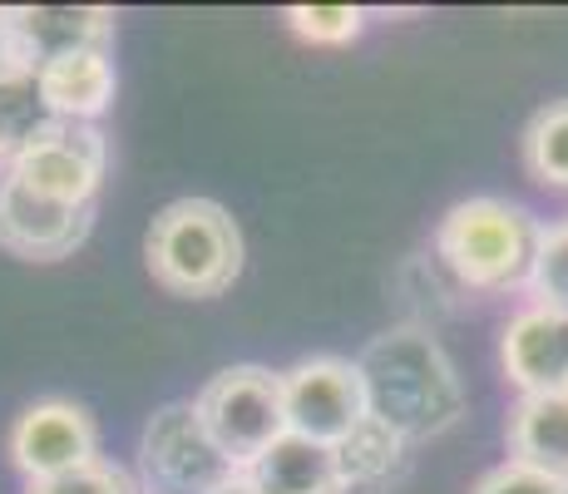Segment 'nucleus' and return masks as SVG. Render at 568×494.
Segmentation results:
<instances>
[{
	"label": "nucleus",
	"instance_id": "nucleus-10",
	"mask_svg": "<svg viewBox=\"0 0 568 494\" xmlns=\"http://www.w3.org/2000/svg\"><path fill=\"white\" fill-rule=\"evenodd\" d=\"M499 366L519 395L568 391V312L529 302L499 336Z\"/></svg>",
	"mask_w": 568,
	"mask_h": 494
},
{
	"label": "nucleus",
	"instance_id": "nucleus-20",
	"mask_svg": "<svg viewBox=\"0 0 568 494\" xmlns=\"http://www.w3.org/2000/svg\"><path fill=\"white\" fill-rule=\"evenodd\" d=\"M26 494H139V480L119 470L114 460H90V465L64 470V475L30 480Z\"/></svg>",
	"mask_w": 568,
	"mask_h": 494
},
{
	"label": "nucleus",
	"instance_id": "nucleus-2",
	"mask_svg": "<svg viewBox=\"0 0 568 494\" xmlns=\"http://www.w3.org/2000/svg\"><path fill=\"white\" fill-rule=\"evenodd\" d=\"M544 223L524 203L479 193L460 198L435 228V252L469 292H529Z\"/></svg>",
	"mask_w": 568,
	"mask_h": 494
},
{
	"label": "nucleus",
	"instance_id": "nucleus-4",
	"mask_svg": "<svg viewBox=\"0 0 568 494\" xmlns=\"http://www.w3.org/2000/svg\"><path fill=\"white\" fill-rule=\"evenodd\" d=\"M243 470L207 435L193 401L163 405L139 441V494H217Z\"/></svg>",
	"mask_w": 568,
	"mask_h": 494
},
{
	"label": "nucleus",
	"instance_id": "nucleus-11",
	"mask_svg": "<svg viewBox=\"0 0 568 494\" xmlns=\"http://www.w3.org/2000/svg\"><path fill=\"white\" fill-rule=\"evenodd\" d=\"M6 16L16 60L30 70L80 50H109L114 40V10L104 6H6Z\"/></svg>",
	"mask_w": 568,
	"mask_h": 494
},
{
	"label": "nucleus",
	"instance_id": "nucleus-8",
	"mask_svg": "<svg viewBox=\"0 0 568 494\" xmlns=\"http://www.w3.org/2000/svg\"><path fill=\"white\" fill-rule=\"evenodd\" d=\"M10 460L26 480H50L74 465L100 460V425L80 401L45 395V401L26 405L10 425Z\"/></svg>",
	"mask_w": 568,
	"mask_h": 494
},
{
	"label": "nucleus",
	"instance_id": "nucleus-15",
	"mask_svg": "<svg viewBox=\"0 0 568 494\" xmlns=\"http://www.w3.org/2000/svg\"><path fill=\"white\" fill-rule=\"evenodd\" d=\"M332 455L336 475H342V494H390L410 475V445L371 415L346 441L332 445Z\"/></svg>",
	"mask_w": 568,
	"mask_h": 494
},
{
	"label": "nucleus",
	"instance_id": "nucleus-18",
	"mask_svg": "<svg viewBox=\"0 0 568 494\" xmlns=\"http://www.w3.org/2000/svg\"><path fill=\"white\" fill-rule=\"evenodd\" d=\"M529 292H534V302L568 312V213L539 233V252H534V272H529Z\"/></svg>",
	"mask_w": 568,
	"mask_h": 494
},
{
	"label": "nucleus",
	"instance_id": "nucleus-7",
	"mask_svg": "<svg viewBox=\"0 0 568 494\" xmlns=\"http://www.w3.org/2000/svg\"><path fill=\"white\" fill-rule=\"evenodd\" d=\"M282 415L287 431L316 445H336L366 421L362 371L346 356H302L282 371Z\"/></svg>",
	"mask_w": 568,
	"mask_h": 494
},
{
	"label": "nucleus",
	"instance_id": "nucleus-6",
	"mask_svg": "<svg viewBox=\"0 0 568 494\" xmlns=\"http://www.w3.org/2000/svg\"><path fill=\"white\" fill-rule=\"evenodd\" d=\"M6 169L40 198H54V203H70V208H94L104 169H109V144H104L100 124L50 119Z\"/></svg>",
	"mask_w": 568,
	"mask_h": 494
},
{
	"label": "nucleus",
	"instance_id": "nucleus-21",
	"mask_svg": "<svg viewBox=\"0 0 568 494\" xmlns=\"http://www.w3.org/2000/svg\"><path fill=\"white\" fill-rule=\"evenodd\" d=\"M469 494H568V485L564 480H554V475H544V470L519 465V460H505V465L485 470L479 485Z\"/></svg>",
	"mask_w": 568,
	"mask_h": 494
},
{
	"label": "nucleus",
	"instance_id": "nucleus-13",
	"mask_svg": "<svg viewBox=\"0 0 568 494\" xmlns=\"http://www.w3.org/2000/svg\"><path fill=\"white\" fill-rule=\"evenodd\" d=\"M40 94H45L54 119H74V124H94L109 104H114L119 74L109 50H80L64 60L40 64Z\"/></svg>",
	"mask_w": 568,
	"mask_h": 494
},
{
	"label": "nucleus",
	"instance_id": "nucleus-19",
	"mask_svg": "<svg viewBox=\"0 0 568 494\" xmlns=\"http://www.w3.org/2000/svg\"><path fill=\"white\" fill-rule=\"evenodd\" d=\"M287 26L297 30L307 46H352L366 26V10H356V6H292Z\"/></svg>",
	"mask_w": 568,
	"mask_h": 494
},
{
	"label": "nucleus",
	"instance_id": "nucleus-22",
	"mask_svg": "<svg viewBox=\"0 0 568 494\" xmlns=\"http://www.w3.org/2000/svg\"><path fill=\"white\" fill-rule=\"evenodd\" d=\"M10 64H20V60H16V46H10V16L0 6V70H10Z\"/></svg>",
	"mask_w": 568,
	"mask_h": 494
},
{
	"label": "nucleus",
	"instance_id": "nucleus-16",
	"mask_svg": "<svg viewBox=\"0 0 568 494\" xmlns=\"http://www.w3.org/2000/svg\"><path fill=\"white\" fill-rule=\"evenodd\" d=\"M50 104L40 94V74L30 64L0 70V163H10L40 129L50 124Z\"/></svg>",
	"mask_w": 568,
	"mask_h": 494
},
{
	"label": "nucleus",
	"instance_id": "nucleus-9",
	"mask_svg": "<svg viewBox=\"0 0 568 494\" xmlns=\"http://www.w3.org/2000/svg\"><path fill=\"white\" fill-rule=\"evenodd\" d=\"M94 208L40 198L0 163V248L26 262H60L90 238Z\"/></svg>",
	"mask_w": 568,
	"mask_h": 494
},
{
	"label": "nucleus",
	"instance_id": "nucleus-17",
	"mask_svg": "<svg viewBox=\"0 0 568 494\" xmlns=\"http://www.w3.org/2000/svg\"><path fill=\"white\" fill-rule=\"evenodd\" d=\"M524 173L539 189L568 193V99H554L524 129Z\"/></svg>",
	"mask_w": 568,
	"mask_h": 494
},
{
	"label": "nucleus",
	"instance_id": "nucleus-12",
	"mask_svg": "<svg viewBox=\"0 0 568 494\" xmlns=\"http://www.w3.org/2000/svg\"><path fill=\"white\" fill-rule=\"evenodd\" d=\"M505 441H509V460L544 470V475L568 485V391L519 395L509 405Z\"/></svg>",
	"mask_w": 568,
	"mask_h": 494
},
{
	"label": "nucleus",
	"instance_id": "nucleus-14",
	"mask_svg": "<svg viewBox=\"0 0 568 494\" xmlns=\"http://www.w3.org/2000/svg\"><path fill=\"white\" fill-rule=\"evenodd\" d=\"M243 480L257 494H342V475H336L332 445L302 441V435H277L253 465L243 470Z\"/></svg>",
	"mask_w": 568,
	"mask_h": 494
},
{
	"label": "nucleus",
	"instance_id": "nucleus-1",
	"mask_svg": "<svg viewBox=\"0 0 568 494\" xmlns=\"http://www.w3.org/2000/svg\"><path fill=\"white\" fill-rule=\"evenodd\" d=\"M366 391V415L396 431L410 450L445 435L465 415V386L455 361L425 326H390L371 336L356 356Z\"/></svg>",
	"mask_w": 568,
	"mask_h": 494
},
{
	"label": "nucleus",
	"instance_id": "nucleus-3",
	"mask_svg": "<svg viewBox=\"0 0 568 494\" xmlns=\"http://www.w3.org/2000/svg\"><path fill=\"white\" fill-rule=\"evenodd\" d=\"M149 272L173 296H223L243 272V233L213 198H179L154 218L144 238Z\"/></svg>",
	"mask_w": 568,
	"mask_h": 494
},
{
	"label": "nucleus",
	"instance_id": "nucleus-23",
	"mask_svg": "<svg viewBox=\"0 0 568 494\" xmlns=\"http://www.w3.org/2000/svg\"><path fill=\"white\" fill-rule=\"evenodd\" d=\"M217 494H257V490H253V485H247V480H243V475H237V480H233V485H227V490H217Z\"/></svg>",
	"mask_w": 568,
	"mask_h": 494
},
{
	"label": "nucleus",
	"instance_id": "nucleus-5",
	"mask_svg": "<svg viewBox=\"0 0 568 494\" xmlns=\"http://www.w3.org/2000/svg\"><path fill=\"white\" fill-rule=\"evenodd\" d=\"M193 411L203 415L207 435L223 445V455L237 470H247L277 435H287V415H282V371L267 366H227L199 391Z\"/></svg>",
	"mask_w": 568,
	"mask_h": 494
}]
</instances>
